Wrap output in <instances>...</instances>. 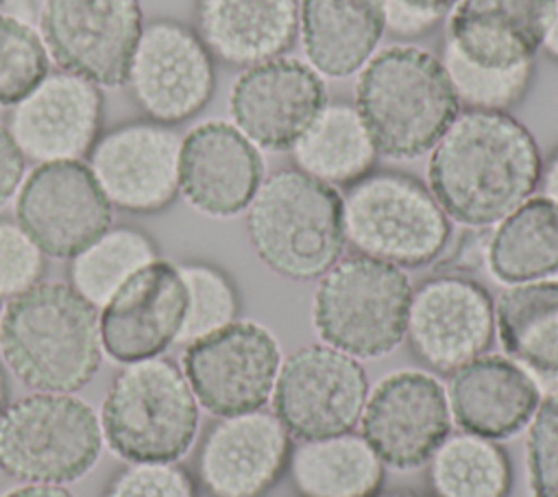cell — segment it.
<instances>
[{
    "label": "cell",
    "instance_id": "6da1fadb",
    "mask_svg": "<svg viewBox=\"0 0 558 497\" xmlns=\"http://www.w3.org/2000/svg\"><path fill=\"white\" fill-rule=\"evenodd\" d=\"M534 135L508 111L464 109L429 150L427 187L449 220L486 229L541 183Z\"/></svg>",
    "mask_w": 558,
    "mask_h": 497
},
{
    "label": "cell",
    "instance_id": "7a4b0ae2",
    "mask_svg": "<svg viewBox=\"0 0 558 497\" xmlns=\"http://www.w3.org/2000/svg\"><path fill=\"white\" fill-rule=\"evenodd\" d=\"M0 355L26 386L74 392L100 366L98 310L70 283L39 281L2 310Z\"/></svg>",
    "mask_w": 558,
    "mask_h": 497
},
{
    "label": "cell",
    "instance_id": "3957f363",
    "mask_svg": "<svg viewBox=\"0 0 558 497\" xmlns=\"http://www.w3.org/2000/svg\"><path fill=\"white\" fill-rule=\"evenodd\" d=\"M355 109L377 155L405 161L434 148L460 113V100L440 57L390 44L357 72Z\"/></svg>",
    "mask_w": 558,
    "mask_h": 497
},
{
    "label": "cell",
    "instance_id": "277c9868",
    "mask_svg": "<svg viewBox=\"0 0 558 497\" xmlns=\"http://www.w3.org/2000/svg\"><path fill=\"white\" fill-rule=\"evenodd\" d=\"M246 235L259 262L279 277L318 279L347 244L342 196L299 168L275 170L246 207Z\"/></svg>",
    "mask_w": 558,
    "mask_h": 497
},
{
    "label": "cell",
    "instance_id": "5b68a950",
    "mask_svg": "<svg viewBox=\"0 0 558 497\" xmlns=\"http://www.w3.org/2000/svg\"><path fill=\"white\" fill-rule=\"evenodd\" d=\"M412 283L403 268L355 253L340 257L312 294V327L320 342L355 360L384 357L405 340Z\"/></svg>",
    "mask_w": 558,
    "mask_h": 497
},
{
    "label": "cell",
    "instance_id": "8992f818",
    "mask_svg": "<svg viewBox=\"0 0 558 497\" xmlns=\"http://www.w3.org/2000/svg\"><path fill=\"white\" fill-rule=\"evenodd\" d=\"M100 429L122 460L177 462L196 438L198 401L174 362L161 355L131 362L102 399Z\"/></svg>",
    "mask_w": 558,
    "mask_h": 497
},
{
    "label": "cell",
    "instance_id": "52a82bcc",
    "mask_svg": "<svg viewBox=\"0 0 558 497\" xmlns=\"http://www.w3.org/2000/svg\"><path fill=\"white\" fill-rule=\"evenodd\" d=\"M347 242L362 255L418 268L445 251L451 220L416 177L371 170L342 194Z\"/></svg>",
    "mask_w": 558,
    "mask_h": 497
},
{
    "label": "cell",
    "instance_id": "ba28073f",
    "mask_svg": "<svg viewBox=\"0 0 558 497\" xmlns=\"http://www.w3.org/2000/svg\"><path fill=\"white\" fill-rule=\"evenodd\" d=\"M100 449V419L70 392L39 390L0 414V469L15 480L74 482L96 464Z\"/></svg>",
    "mask_w": 558,
    "mask_h": 497
},
{
    "label": "cell",
    "instance_id": "9c48e42d",
    "mask_svg": "<svg viewBox=\"0 0 558 497\" xmlns=\"http://www.w3.org/2000/svg\"><path fill=\"white\" fill-rule=\"evenodd\" d=\"M368 395L360 360L312 342L290 351L279 366L272 388V414L296 440L349 432L360 423Z\"/></svg>",
    "mask_w": 558,
    "mask_h": 497
},
{
    "label": "cell",
    "instance_id": "30bf717a",
    "mask_svg": "<svg viewBox=\"0 0 558 497\" xmlns=\"http://www.w3.org/2000/svg\"><path fill=\"white\" fill-rule=\"evenodd\" d=\"M275 334L255 320H233L183 351V375L198 401L214 416L262 410L281 366Z\"/></svg>",
    "mask_w": 558,
    "mask_h": 497
},
{
    "label": "cell",
    "instance_id": "8fae6325",
    "mask_svg": "<svg viewBox=\"0 0 558 497\" xmlns=\"http://www.w3.org/2000/svg\"><path fill=\"white\" fill-rule=\"evenodd\" d=\"M124 83L148 120L181 124L214 96V57L192 26L159 17L142 28Z\"/></svg>",
    "mask_w": 558,
    "mask_h": 497
},
{
    "label": "cell",
    "instance_id": "7c38bea8",
    "mask_svg": "<svg viewBox=\"0 0 558 497\" xmlns=\"http://www.w3.org/2000/svg\"><path fill=\"white\" fill-rule=\"evenodd\" d=\"M144 28L140 0H44L39 35L52 61L98 87L126 81Z\"/></svg>",
    "mask_w": 558,
    "mask_h": 497
},
{
    "label": "cell",
    "instance_id": "4fadbf2b",
    "mask_svg": "<svg viewBox=\"0 0 558 497\" xmlns=\"http://www.w3.org/2000/svg\"><path fill=\"white\" fill-rule=\"evenodd\" d=\"M493 338L495 301L480 281L442 272L412 288L405 340L432 371L453 373L484 355Z\"/></svg>",
    "mask_w": 558,
    "mask_h": 497
},
{
    "label": "cell",
    "instance_id": "5bb4252c",
    "mask_svg": "<svg viewBox=\"0 0 558 497\" xmlns=\"http://www.w3.org/2000/svg\"><path fill=\"white\" fill-rule=\"evenodd\" d=\"M360 427L384 466L418 469L451 434L447 390L427 371H392L368 390Z\"/></svg>",
    "mask_w": 558,
    "mask_h": 497
},
{
    "label": "cell",
    "instance_id": "9a60e30c",
    "mask_svg": "<svg viewBox=\"0 0 558 497\" xmlns=\"http://www.w3.org/2000/svg\"><path fill=\"white\" fill-rule=\"evenodd\" d=\"M15 216L44 255L70 259L111 227V203L87 163L50 161L22 183Z\"/></svg>",
    "mask_w": 558,
    "mask_h": 497
},
{
    "label": "cell",
    "instance_id": "2e32d148",
    "mask_svg": "<svg viewBox=\"0 0 558 497\" xmlns=\"http://www.w3.org/2000/svg\"><path fill=\"white\" fill-rule=\"evenodd\" d=\"M181 137L155 120L111 126L89 150V170L111 207L157 214L179 194Z\"/></svg>",
    "mask_w": 558,
    "mask_h": 497
},
{
    "label": "cell",
    "instance_id": "e0dca14e",
    "mask_svg": "<svg viewBox=\"0 0 558 497\" xmlns=\"http://www.w3.org/2000/svg\"><path fill=\"white\" fill-rule=\"evenodd\" d=\"M325 105V78L288 54L244 68L229 89L233 126L266 150L292 148Z\"/></svg>",
    "mask_w": 558,
    "mask_h": 497
},
{
    "label": "cell",
    "instance_id": "ac0fdd59",
    "mask_svg": "<svg viewBox=\"0 0 558 497\" xmlns=\"http://www.w3.org/2000/svg\"><path fill=\"white\" fill-rule=\"evenodd\" d=\"M187 312L179 266L155 259L133 272L100 307L102 351L122 364L161 355L177 342Z\"/></svg>",
    "mask_w": 558,
    "mask_h": 497
},
{
    "label": "cell",
    "instance_id": "d6986e66",
    "mask_svg": "<svg viewBox=\"0 0 558 497\" xmlns=\"http://www.w3.org/2000/svg\"><path fill=\"white\" fill-rule=\"evenodd\" d=\"M102 109L98 85L61 70L46 74L11 107L7 129L33 161H74L98 140Z\"/></svg>",
    "mask_w": 558,
    "mask_h": 497
},
{
    "label": "cell",
    "instance_id": "ffe728a7",
    "mask_svg": "<svg viewBox=\"0 0 558 497\" xmlns=\"http://www.w3.org/2000/svg\"><path fill=\"white\" fill-rule=\"evenodd\" d=\"M292 436L264 410L222 416L205 434L196 473L209 497H264L288 469Z\"/></svg>",
    "mask_w": 558,
    "mask_h": 497
},
{
    "label": "cell",
    "instance_id": "44dd1931",
    "mask_svg": "<svg viewBox=\"0 0 558 497\" xmlns=\"http://www.w3.org/2000/svg\"><path fill=\"white\" fill-rule=\"evenodd\" d=\"M262 181V153L233 124L209 120L181 140L179 192L196 211L233 218L246 211Z\"/></svg>",
    "mask_w": 558,
    "mask_h": 497
},
{
    "label": "cell",
    "instance_id": "7402d4cb",
    "mask_svg": "<svg viewBox=\"0 0 558 497\" xmlns=\"http://www.w3.org/2000/svg\"><path fill=\"white\" fill-rule=\"evenodd\" d=\"M445 390L451 423L495 443L525 429L543 399L519 364L486 353L449 373Z\"/></svg>",
    "mask_w": 558,
    "mask_h": 497
},
{
    "label": "cell",
    "instance_id": "603a6c76",
    "mask_svg": "<svg viewBox=\"0 0 558 497\" xmlns=\"http://www.w3.org/2000/svg\"><path fill=\"white\" fill-rule=\"evenodd\" d=\"M554 0H458L447 15V44L484 68L534 63Z\"/></svg>",
    "mask_w": 558,
    "mask_h": 497
},
{
    "label": "cell",
    "instance_id": "cb8c5ba5",
    "mask_svg": "<svg viewBox=\"0 0 558 497\" xmlns=\"http://www.w3.org/2000/svg\"><path fill=\"white\" fill-rule=\"evenodd\" d=\"M194 31L214 59L244 70L292 48L299 0H196Z\"/></svg>",
    "mask_w": 558,
    "mask_h": 497
},
{
    "label": "cell",
    "instance_id": "d4e9b609",
    "mask_svg": "<svg viewBox=\"0 0 558 497\" xmlns=\"http://www.w3.org/2000/svg\"><path fill=\"white\" fill-rule=\"evenodd\" d=\"M386 33L384 0H299L305 63L323 78L357 74Z\"/></svg>",
    "mask_w": 558,
    "mask_h": 497
},
{
    "label": "cell",
    "instance_id": "484cf974",
    "mask_svg": "<svg viewBox=\"0 0 558 497\" xmlns=\"http://www.w3.org/2000/svg\"><path fill=\"white\" fill-rule=\"evenodd\" d=\"M495 331L534 384L558 377V281L506 286L495 303Z\"/></svg>",
    "mask_w": 558,
    "mask_h": 497
},
{
    "label": "cell",
    "instance_id": "4316f807",
    "mask_svg": "<svg viewBox=\"0 0 558 497\" xmlns=\"http://www.w3.org/2000/svg\"><path fill=\"white\" fill-rule=\"evenodd\" d=\"M288 469L301 497H375L384 482L381 460L353 429L299 440Z\"/></svg>",
    "mask_w": 558,
    "mask_h": 497
},
{
    "label": "cell",
    "instance_id": "83f0119b",
    "mask_svg": "<svg viewBox=\"0 0 558 497\" xmlns=\"http://www.w3.org/2000/svg\"><path fill=\"white\" fill-rule=\"evenodd\" d=\"M484 262L504 286L549 279L558 272V205L530 196L486 238Z\"/></svg>",
    "mask_w": 558,
    "mask_h": 497
},
{
    "label": "cell",
    "instance_id": "f1b7e54d",
    "mask_svg": "<svg viewBox=\"0 0 558 497\" xmlns=\"http://www.w3.org/2000/svg\"><path fill=\"white\" fill-rule=\"evenodd\" d=\"M290 150L299 170L333 187H349L366 177L377 161V150L355 105L340 100L327 102Z\"/></svg>",
    "mask_w": 558,
    "mask_h": 497
},
{
    "label": "cell",
    "instance_id": "f546056e",
    "mask_svg": "<svg viewBox=\"0 0 558 497\" xmlns=\"http://www.w3.org/2000/svg\"><path fill=\"white\" fill-rule=\"evenodd\" d=\"M427 464L436 497H508L512 488L504 447L469 432L449 434Z\"/></svg>",
    "mask_w": 558,
    "mask_h": 497
},
{
    "label": "cell",
    "instance_id": "4dcf8cb0",
    "mask_svg": "<svg viewBox=\"0 0 558 497\" xmlns=\"http://www.w3.org/2000/svg\"><path fill=\"white\" fill-rule=\"evenodd\" d=\"M70 259V286L98 310L133 272L157 259V246L142 229L109 227Z\"/></svg>",
    "mask_w": 558,
    "mask_h": 497
},
{
    "label": "cell",
    "instance_id": "1f68e13d",
    "mask_svg": "<svg viewBox=\"0 0 558 497\" xmlns=\"http://www.w3.org/2000/svg\"><path fill=\"white\" fill-rule=\"evenodd\" d=\"M440 61L453 85V92L466 109L508 111L519 105L527 94L534 76V65L523 63L517 68H484L466 61L453 46L445 41Z\"/></svg>",
    "mask_w": 558,
    "mask_h": 497
},
{
    "label": "cell",
    "instance_id": "d6a6232c",
    "mask_svg": "<svg viewBox=\"0 0 558 497\" xmlns=\"http://www.w3.org/2000/svg\"><path fill=\"white\" fill-rule=\"evenodd\" d=\"M187 288V312L177 342L190 344L235 320L240 299L231 277L207 262L177 264Z\"/></svg>",
    "mask_w": 558,
    "mask_h": 497
},
{
    "label": "cell",
    "instance_id": "836d02e7",
    "mask_svg": "<svg viewBox=\"0 0 558 497\" xmlns=\"http://www.w3.org/2000/svg\"><path fill=\"white\" fill-rule=\"evenodd\" d=\"M48 74L41 35L20 17L0 13V107H13Z\"/></svg>",
    "mask_w": 558,
    "mask_h": 497
},
{
    "label": "cell",
    "instance_id": "e575fe53",
    "mask_svg": "<svg viewBox=\"0 0 558 497\" xmlns=\"http://www.w3.org/2000/svg\"><path fill=\"white\" fill-rule=\"evenodd\" d=\"M525 429L530 495L558 497V395L541 399Z\"/></svg>",
    "mask_w": 558,
    "mask_h": 497
},
{
    "label": "cell",
    "instance_id": "d590c367",
    "mask_svg": "<svg viewBox=\"0 0 558 497\" xmlns=\"http://www.w3.org/2000/svg\"><path fill=\"white\" fill-rule=\"evenodd\" d=\"M102 497H198V486L179 462H131L109 480Z\"/></svg>",
    "mask_w": 558,
    "mask_h": 497
},
{
    "label": "cell",
    "instance_id": "8d00e7d4",
    "mask_svg": "<svg viewBox=\"0 0 558 497\" xmlns=\"http://www.w3.org/2000/svg\"><path fill=\"white\" fill-rule=\"evenodd\" d=\"M46 262L44 251L11 220H0V296H17L39 283Z\"/></svg>",
    "mask_w": 558,
    "mask_h": 497
},
{
    "label": "cell",
    "instance_id": "74e56055",
    "mask_svg": "<svg viewBox=\"0 0 558 497\" xmlns=\"http://www.w3.org/2000/svg\"><path fill=\"white\" fill-rule=\"evenodd\" d=\"M24 177V155L15 144L13 135L4 124H0V207L11 201L20 190Z\"/></svg>",
    "mask_w": 558,
    "mask_h": 497
},
{
    "label": "cell",
    "instance_id": "f35d334b",
    "mask_svg": "<svg viewBox=\"0 0 558 497\" xmlns=\"http://www.w3.org/2000/svg\"><path fill=\"white\" fill-rule=\"evenodd\" d=\"M2 497H74L63 484H39V482H26L22 486H15L7 490Z\"/></svg>",
    "mask_w": 558,
    "mask_h": 497
},
{
    "label": "cell",
    "instance_id": "ab89813d",
    "mask_svg": "<svg viewBox=\"0 0 558 497\" xmlns=\"http://www.w3.org/2000/svg\"><path fill=\"white\" fill-rule=\"evenodd\" d=\"M386 2L405 7V9H410V11H414V13H421V15H429V17L442 20V15L449 13V9H451L458 0H386Z\"/></svg>",
    "mask_w": 558,
    "mask_h": 497
},
{
    "label": "cell",
    "instance_id": "60d3db41",
    "mask_svg": "<svg viewBox=\"0 0 558 497\" xmlns=\"http://www.w3.org/2000/svg\"><path fill=\"white\" fill-rule=\"evenodd\" d=\"M543 196L554 201L558 205V148L547 157L541 170V183H538Z\"/></svg>",
    "mask_w": 558,
    "mask_h": 497
},
{
    "label": "cell",
    "instance_id": "b9f144b4",
    "mask_svg": "<svg viewBox=\"0 0 558 497\" xmlns=\"http://www.w3.org/2000/svg\"><path fill=\"white\" fill-rule=\"evenodd\" d=\"M543 50L549 59L558 61V0H554V13L549 20V26L545 31V39H543Z\"/></svg>",
    "mask_w": 558,
    "mask_h": 497
},
{
    "label": "cell",
    "instance_id": "7bdbcfd3",
    "mask_svg": "<svg viewBox=\"0 0 558 497\" xmlns=\"http://www.w3.org/2000/svg\"><path fill=\"white\" fill-rule=\"evenodd\" d=\"M541 397H554L558 395V377H551V379H545V381H538L536 384Z\"/></svg>",
    "mask_w": 558,
    "mask_h": 497
},
{
    "label": "cell",
    "instance_id": "ee69618b",
    "mask_svg": "<svg viewBox=\"0 0 558 497\" xmlns=\"http://www.w3.org/2000/svg\"><path fill=\"white\" fill-rule=\"evenodd\" d=\"M375 497H425V495L414 493V490H390V493H381V495H375Z\"/></svg>",
    "mask_w": 558,
    "mask_h": 497
},
{
    "label": "cell",
    "instance_id": "f6af8a7d",
    "mask_svg": "<svg viewBox=\"0 0 558 497\" xmlns=\"http://www.w3.org/2000/svg\"><path fill=\"white\" fill-rule=\"evenodd\" d=\"M4 408H7V379H4V373L0 368V414H2Z\"/></svg>",
    "mask_w": 558,
    "mask_h": 497
},
{
    "label": "cell",
    "instance_id": "bcb514c9",
    "mask_svg": "<svg viewBox=\"0 0 558 497\" xmlns=\"http://www.w3.org/2000/svg\"><path fill=\"white\" fill-rule=\"evenodd\" d=\"M2 310H4V305H2V296H0V316H2Z\"/></svg>",
    "mask_w": 558,
    "mask_h": 497
},
{
    "label": "cell",
    "instance_id": "7dc6e473",
    "mask_svg": "<svg viewBox=\"0 0 558 497\" xmlns=\"http://www.w3.org/2000/svg\"><path fill=\"white\" fill-rule=\"evenodd\" d=\"M4 2H7V0H0V4H4Z\"/></svg>",
    "mask_w": 558,
    "mask_h": 497
}]
</instances>
